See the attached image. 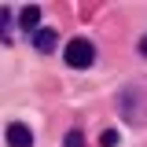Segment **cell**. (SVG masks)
<instances>
[{"label":"cell","mask_w":147,"mask_h":147,"mask_svg":"<svg viewBox=\"0 0 147 147\" xmlns=\"http://www.w3.org/2000/svg\"><path fill=\"white\" fill-rule=\"evenodd\" d=\"M92 59H96V44H92V40L74 37L70 44H66V66H74V70H88Z\"/></svg>","instance_id":"cell-1"},{"label":"cell","mask_w":147,"mask_h":147,"mask_svg":"<svg viewBox=\"0 0 147 147\" xmlns=\"http://www.w3.org/2000/svg\"><path fill=\"white\" fill-rule=\"evenodd\" d=\"M4 136H7V147H33V132H30V125H22V121H11Z\"/></svg>","instance_id":"cell-2"},{"label":"cell","mask_w":147,"mask_h":147,"mask_svg":"<svg viewBox=\"0 0 147 147\" xmlns=\"http://www.w3.org/2000/svg\"><path fill=\"white\" fill-rule=\"evenodd\" d=\"M18 30H26V33H37L40 30V7L37 4H30V7L18 11Z\"/></svg>","instance_id":"cell-3"},{"label":"cell","mask_w":147,"mask_h":147,"mask_svg":"<svg viewBox=\"0 0 147 147\" xmlns=\"http://www.w3.org/2000/svg\"><path fill=\"white\" fill-rule=\"evenodd\" d=\"M55 44H59V33H55V30H37L33 33V48L37 52H52Z\"/></svg>","instance_id":"cell-4"},{"label":"cell","mask_w":147,"mask_h":147,"mask_svg":"<svg viewBox=\"0 0 147 147\" xmlns=\"http://www.w3.org/2000/svg\"><path fill=\"white\" fill-rule=\"evenodd\" d=\"M118 144V129H107V132H99V147H114Z\"/></svg>","instance_id":"cell-5"},{"label":"cell","mask_w":147,"mask_h":147,"mask_svg":"<svg viewBox=\"0 0 147 147\" xmlns=\"http://www.w3.org/2000/svg\"><path fill=\"white\" fill-rule=\"evenodd\" d=\"M63 147H85V136L74 129V132H66V140H63Z\"/></svg>","instance_id":"cell-6"},{"label":"cell","mask_w":147,"mask_h":147,"mask_svg":"<svg viewBox=\"0 0 147 147\" xmlns=\"http://www.w3.org/2000/svg\"><path fill=\"white\" fill-rule=\"evenodd\" d=\"M7 22H11V11H7V7H0V33L7 30Z\"/></svg>","instance_id":"cell-7"},{"label":"cell","mask_w":147,"mask_h":147,"mask_svg":"<svg viewBox=\"0 0 147 147\" xmlns=\"http://www.w3.org/2000/svg\"><path fill=\"white\" fill-rule=\"evenodd\" d=\"M140 52H144V55H147V37H144V40H140Z\"/></svg>","instance_id":"cell-8"}]
</instances>
